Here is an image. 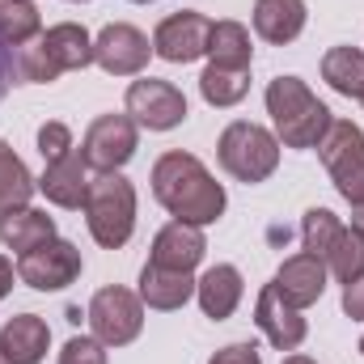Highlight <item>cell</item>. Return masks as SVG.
Returning a JSON list of instances; mask_svg holds the SVG:
<instances>
[{
	"label": "cell",
	"instance_id": "74e56055",
	"mask_svg": "<svg viewBox=\"0 0 364 364\" xmlns=\"http://www.w3.org/2000/svg\"><path fill=\"white\" fill-rule=\"evenodd\" d=\"M136 4H153V0H136Z\"/></svg>",
	"mask_w": 364,
	"mask_h": 364
},
{
	"label": "cell",
	"instance_id": "9c48e42d",
	"mask_svg": "<svg viewBox=\"0 0 364 364\" xmlns=\"http://www.w3.org/2000/svg\"><path fill=\"white\" fill-rule=\"evenodd\" d=\"M136 144H140V127L132 123V114H97L85 127L81 153L90 170L106 174V170H123L136 157Z\"/></svg>",
	"mask_w": 364,
	"mask_h": 364
},
{
	"label": "cell",
	"instance_id": "e575fe53",
	"mask_svg": "<svg viewBox=\"0 0 364 364\" xmlns=\"http://www.w3.org/2000/svg\"><path fill=\"white\" fill-rule=\"evenodd\" d=\"M352 229L364 237V203H356V208H352Z\"/></svg>",
	"mask_w": 364,
	"mask_h": 364
},
{
	"label": "cell",
	"instance_id": "f546056e",
	"mask_svg": "<svg viewBox=\"0 0 364 364\" xmlns=\"http://www.w3.org/2000/svg\"><path fill=\"white\" fill-rule=\"evenodd\" d=\"M60 364H106V343L93 335H73L60 352Z\"/></svg>",
	"mask_w": 364,
	"mask_h": 364
},
{
	"label": "cell",
	"instance_id": "cb8c5ba5",
	"mask_svg": "<svg viewBox=\"0 0 364 364\" xmlns=\"http://www.w3.org/2000/svg\"><path fill=\"white\" fill-rule=\"evenodd\" d=\"M43 34V17L34 0H0V43L9 51L30 47Z\"/></svg>",
	"mask_w": 364,
	"mask_h": 364
},
{
	"label": "cell",
	"instance_id": "484cf974",
	"mask_svg": "<svg viewBox=\"0 0 364 364\" xmlns=\"http://www.w3.org/2000/svg\"><path fill=\"white\" fill-rule=\"evenodd\" d=\"M38 191V178L26 170V161L0 140V212L4 208H21L30 203V195Z\"/></svg>",
	"mask_w": 364,
	"mask_h": 364
},
{
	"label": "cell",
	"instance_id": "7a4b0ae2",
	"mask_svg": "<svg viewBox=\"0 0 364 364\" xmlns=\"http://www.w3.org/2000/svg\"><path fill=\"white\" fill-rule=\"evenodd\" d=\"M267 114L275 123V140L284 149H318L335 123L326 102H318V93L301 77H275L267 85Z\"/></svg>",
	"mask_w": 364,
	"mask_h": 364
},
{
	"label": "cell",
	"instance_id": "2e32d148",
	"mask_svg": "<svg viewBox=\"0 0 364 364\" xmlns=\"http://www.w3.org/2000/svg\"><path fill=\"white\" fill-rule=\"evenodd\" d=\"M208 255V237L199 225H186V220H170L157 237H153V255L149 263L157 267H170V272H195Z\"/></svg>",
	"mask_w": 364,
	"mask_h": 364
},
{
	"label": "cell",
	"instance_id": "3957f363",
	"mask_svg": "<svg viewBox=\"0 0 364 364\" xmlns=\"http://www.w3.org/2000/svg\"><path fill=\"white\" fill-rule=\"evenodd\" d=\"M93 64V38L85 26L77 21H60L51 30H43L30 47L17 51V77L30 85H47L64 73L90 68Z\"/></svg>",
	"mask_w": 364,
	"mask_h": 364
},
{
	"label": "cell",
	"instance_id": "60d3db41",
	"mask_svg": "<svg viewBox=\"0 0 364 364\" xmlns=\"http://www.w3.org/2000/svg\"><path fill=\"white\" fill-rule=\"evenodd\" d=\"M360 102H364V93H360Z\"/></svg>",
	"mask_w": 364,
	"mask_h": 364
},
{
	"label": "cell",
	"instance_id": "e0dca14e",
	"mask_svg": "<svg viewBox=\"0 0 364 364\" xmlns=\"http://www.w3.org/2000/svg\"><path fill=\"white\" fill-rule=\"evenodd\" d=\"M242 292H246L242 272H237V267H229V263H216V267H208V272L195 279L199 309H203L212 322H225V318H233V309L242 305Z\"/></svg>",
	"mask_w": 364,
	"mask_h": 364
},
{
	"label": "cell",
	"instance_id": "d6986e66",
	"mask_svg": "<svg viewBox=\"0 0 364 364\" xmlns=\"http://www.w3.org/2000/svg\"><path fill=\"white\" fill-rule=\"evenodd\" d=\"M305 21H309L305 0H255V34L263 43L288 47L292 38H301Z\"/></svg>",
	"mask_w": 364,
	"mask_h": 364
},
{
	"label": "cell",
	"instance_id": "8992f818",
	"mask_svg": "<svg viewBox=\"0 0 364 364\" xmlns=\"http://www.w3.org/2000/svg\"><path fill=\"white\" fill-rule=\"evenodd\" d=\"M318 157L326 166V174L335 182V191L356 208L364 203V132L352 119H335L331 132L318 144Z\"/></svg>",
	"mask_w": 364,
	"mask_h": 364
},
{
	"label": "cell",
	"instance_id": "d590c367",
	"mask_svg": "<svg viewBox=\"0 0 364 364\" xmlns=\"http://www.w3.org/2000/svg\"><path fill=\"white\" fill-rule=\"evenodd\" d=\"M284 364H318V360H309V356H288Z\"/></svg>",
	"mask_w": 364,
	"mask_h": 364
},
{
	"label": "cell",
	"instance_id": "ab89813d",
	"mask_svg": "<svg viewBox=\"0 0 364 364\" xmlns=\"http://www.w3.org/2000/svg\"><path fill=\"white\" fill-rule=\"evenodd\" d=\"M73 4H85V0H73Z\"/></svg>",
	"mask_w": 364,
	"mask_h": 364
},
{
	"label": "cell",
	"instance_id": "603a6c76",
	"mask_svg": "<svg viewBox=\"0 0 364 364\" xmlns=\"http://www.w3.org/2000/svg\"><path fill=\"white\" fill-rule=\"evenodd\" d=\"M322 81L343 97L364 93V51L360 47H331L322 55Z\"/></svg>",
	"mask_w": 364,
	"mask_h": 364
},
{
	"label": "cell",
	"instance_id": "5b68a950",
	"mask_svg": "<svg viewBox=\"0 0 364 364\" xmlns=\"http://www.w3.org/2000/svg\"><path fill=\"white\" fill-rule=\"evenodd\" d=\"M216 157H220V170L229 178L255 186V182H267L275 174V166H279V140L267 127H259L250 119H237V123H229L220 132Z\"/></svg>",
	"mask_w": 364,
	"mask_h": 364
},
{
	"label": "cell",
	"instance_id": "7402d4cb",
	"mask_svg": "<svg viewBox=\"0 0 364 364\" xmlns=\"http://www.w3.org/2000/svg\"><path fill=\"white\" fill-rule=\"evenodd\" d=\"M208 55L216 68H233V73H250L255 64V47H250V30L242 21H212V38H208Z\"/></svg>",
	"mask_w": 364,
	"mask_h": 364
},
{
	"label": "cell",
	"instance_id": "ffe728a7",
	"mask_svg": "<svg viewBox=\"0 0 364 364\" xmlns=\"http://www.w3.org/2000/svg\"><path fill=\"white\" fill-rule=\"evenodd\" d=\"M51 237H55V220H51L43 208L21 203V208H4V212H0V242H4L9 250L26 255V250L51 242Z\"/></svg>",
	"mask_w": 364,
	"mask_h": 364
},
{
	"label": "cell",
	"instance_id": "52a82bcc",
	"mask_svg": "<svg viewBox=\"0 0 364 364\" xmlns=\"http://www.w3.org/2000/svg\"><path fill=\"white\" fill-rule=\"evenodd\" d=\"M85 318H90L93 339H102L106 348H127L144 331V301H140V292L110 284V288H97L93 292Z\"/></svg>",
	"mask_w": 364,
	"mask_h": 364
},
{
	"label": "cell",
	"instance_id": "f1b7e54d",
	"mask_svg": "<svg viewBox=\"0 0 364 364\" xmlns=\"http://www.w3.org/2000/svg\"><path fill=\"white\" fill-rule=\"evenodd\" d=\"M77 144H73V132H68V123H43L38 127V153H43V161H60V157H68Z\"/></svg>",
	"mask_w": 364,
	"mask_h": 364
},
{
	"label": "cell",
	"instance_id": "4dcf8cb0",
	"mask_svg": "<svg viewBox=\"0 0 364 364\" xmlns=\"http://www.w3.org/2000/svg\"><path fill=\"white\" fill-rule=\"evenodd\" d=\"M208 364H263V352L255 343H229V348H220Z\"/></svg>",
	"mask_w": 364,
	"mask_h": 364
},
{
	"label": "cell",
	"instance_id": "836d02e7",
	"mask_svg": "<svg viewBox=\"0 0 364 364\" xmlns=\"http://www.w3.org/2000/svg\"><path fill=\"white\" fill-rule=\"evenodd\" d=\"M13 275H17V267H13V263H9V259L0 255V301H4L9 292H13Z\"/></svg>",
	"mask_w": 364,
	"mask_h": 364
},
{
	"label": "cell",
	"instance_id": "ba28073f",
	"mask_svg": "<svg viewBox=\"0 0 364 364\" xmlns=\"http://www.w3.org/2000/svg\"><path fill=\"white\" fill-rule=\"evenodd\" d=\"M81 267H85L81 250L73 242H64V237H51V242L17 255V279L30 284L34 292H60V288L77 284Z\"/></svg>",
	"mask_w": 364,
	"mask_h": 364
},
{
	"label": "cell",
	"instance_id": "83f0119b",
	"mask_svg": "<svg viewBox=\"0 0 364 364\" xmlns=\"http://www.w3.org/2000/svg\"><path fill=\"white\" fill-rule=\"evenodd\" d=\"M339 229H343V220H339L331 208H309V212L301 216V242H305V255L326 259V250H331V242H335Z\"/></svg>",
	"mask_w": 364,
	"mask_h": 364
},
{
	"label": "cell",
	"instance_id": "ac0fdd59",
	"mask_svg": "<svg viewBox=\"0 0 364 364\" xmlns=\"http://www.w3.org/2000/svg\"><path fill=\"white\" fill-rule=\"evenodd\" d=\"M51 348V331L38 314H17L0 326V352L9 356V364H43Z\"/></svg>",
	"mask_w": 364,
	"mask_h": 364
},
{
	"label": "cell",
	"instance_id": "8d00e7d4",
	"mask_svg": "<svg viewBox=\"0 0 364 364\" xmlns=\"http://www.w3.org/2000/svg\"><path fill=\"white\" fill-rule=\"evenodd\" d=\"M0 364H9V356H4V352H0Z\"/></svg>",
	"mask_w": 364,
	"mask_h": 364
},
{
	"label": "cell",
	"instance_id": "4316f807",
	"mask_svg": "<svg viewBox=\"0 0 364 364\" xmlns=\"http://www.w3.org/2000/svg\"><path fill=\"white\" fill-rule=\"evenodd\" d=\"M326 275H335L339 284H348V279H356L364 272V237L352 229V225H343L339 233H335V242H331V250H326Z\"/></svg>",
	"mask_w": 364,
	"mask_h": 364
},
{
	"label": "cell",
	"instance_id": "4fadbf2b",
	"mask_svg": "<svg viewBox=\"0 0 364 364\" xmlns=\"http://www.w3.org/2000/svg\"><path fill=\"white\" fill-rule=\"evenodd\" d=\"M255 322H259V331L267 335V343H272L275 352H296V348L305 343V335H309L301 309L288 305L272 284H267V288L259 292V301H255Z\"/></svg>",
	"mask_w": 364,
	"mask_h": 364
},
{
	"label": "cell",
	"instance_id": "f35d334b",
	"mask_svg": "<svg viewBox=\"0 0 364 364\" xmlns=\"http://www.w3.org/2000/svg\"><path fill=\"white\" fill-rule=\"evenodd\" d=\"M360 356H364V339H360Z\"/></svg>",
	"mask_w": 364,
	"mask_h": 364
},
{
	"label": "cell",
	"instance_id": "d6a6232c",
	"mask_svg": "<svg viewBox=\"0 0 364 364\" xmlns=\"http://www.w3.org/2000/svg\"><path fill=\"white\" fill-rule=\"evenodd\" d=\"M21 77H17V51H9L4 43H0V102L9 97V90L17 85Z\"/></svg>",
	"mask_w": 364,
	"mask_h": 364
},
{
	"label": "cell",
	"instance_id": "d4e9b609",
	"mask_svg": "<svg viewBox=\"0 0 364 364\" xmlns=\"http://www.w3.org/2000/svg\"><path fill=\"white\" fill-rule=\"evenodd\" d=\"M199 93H203L208 106L229 110V106H237V102L250 93V73H233V68H216V64H208V68L199 73Z\"/></svg>",
	"mask_w": 364,
	"mask_h": 364
},
{
	"label": "cell",
	"instance_id": "7c38bea8",
	"mask_svg": "<svg viewBox=\"0 0 364 364\" xmlns=\"http://www.w3.org/2000/svg\"><path fill=\"white\" fill-rule=\"evenodd\" d=\"M208 38H212V17L195 9H178L157 26L153 55H161L166 64H195L199 55H208Z\"/></svg>",
	"mask_w": 364,
	"mask_h": 364
},
{
	"label": "cell",
	"instance_id": "44dd1931",
	"mask_svg": "<svg viewBox=\"0 0 364 364\" xmlns=\"http://www.w3.org/2000/svg\"><path fill=\"white\" fill-rule=\"evenodd\" d=\"M195 296V275L191 272H170V267H157V263H144L140 272V301L149 309H182L186 301Z\"/></svg>",
	"mask_w": 364,
	"mask_h": 364
},
{
	"label": "cell",
	"instance_id": "1f68e13d",
	"mask_svg": "<svg viewBox=\"0 0 364 364\" xmlns=\"http://www.w3.org/2000/svg\"><path fill=\"white\" fill-rule=\"evenodd\" d=\"M343 314L352 322H364V272L343 284Z\"/></svg>",
	"mask_w": 364,
	"mask_h": 364
},
{
	"label": "cell",
	"instance_id": "277c9868",
	"mask_svg": "<svg viewBox=\"0 0 364 364\" xmlns=\"http://www.w3.org/2000/svg\"><path fill=\"white\" fill-rule=\"evenodd\" d=\"M81 212H85V225H90L93 242L102 250H119L136 233V186L123 178L119 170L93 174Z\"/></svg>",
	"mask_w": 364,
	"mask_h": 364
},
{
	"label": "cell",
	"instance_id": "30bf717a",
	"mask_svg": "<svg viewBox=\"0 0 364 364\" xmlns=\"http://www.w3.org/2000/svg\"><path fill=\"white\" fill-rule=\"evenodd\" d=\"M127 114L144 132H174L178 123H186V97L170 81L140 77L127 85Z\"/></svg>",
	"mask_w": 364,
	"mask_h": 364
},
{
	"label": "cell",
	"instance_id": "9a60e30c",
	"mask_svg": "<svg viewBox=\"0 0 364 364\" xmlns=\"http://www.w3.org/2000/svg\"><path fill=\"white\" fill-rule=\"evenodd\" d=\"M326 263L322 259H314V255H292V259H284L279 263V272H275L272 288L288 301V305H296V309H309L314 301H322V292H326Z\"/></svg>",
	"mask_w": 364,
	"mask_h": 364
},
{
	"label": "cell",
	"instance_id": "8fae6325",
	"mask_svg": "<svg viewBox=\"0 0 364 364\" xmlns=\"http://www.w3.org/2000/svg\"><path fill=\"white\" fill-rule=\"evenodd\" d=\"M149 55H153L149 34L127 21H110L93 38V64L110 77H140L149 68Z\"/></svg>",
	"mask_w": 364,
	"mask_h": 364
},
{
	"label": "cell",
	"instance_id": "6da1fadb",
	"mask_svg": "<svg viewBox=\"0 0 364 364\" xmlns=\"http://www.w3.org/2000/svg\"><path fill=\"white\" fill-rule=\"evenodd\" d=\"M153 199L186 225H212L225 216V186L208 174L195 153H166L153 166Z\"/></svg>",
	"mask_w": 364,
	"mask_h": 364
},
{
	"label": "cell",
	"instance_id": "5bb4252c",
	"mask_svg": "<svg viewBox=\"0 0 364 364\" xmlns=\"http://www.w3.org/2000/svg\"><path fill=\"white\" fill-rule=\"evenodd\" d=\"M90 161H85V153L81 149H73L68 157H60V161H47V170H43V178H38V191L47 195V203H55V208H85V195H90Z\"/></svg>",
	"mask_w": 364,
	"mask_h": 364
}]
</instances>
